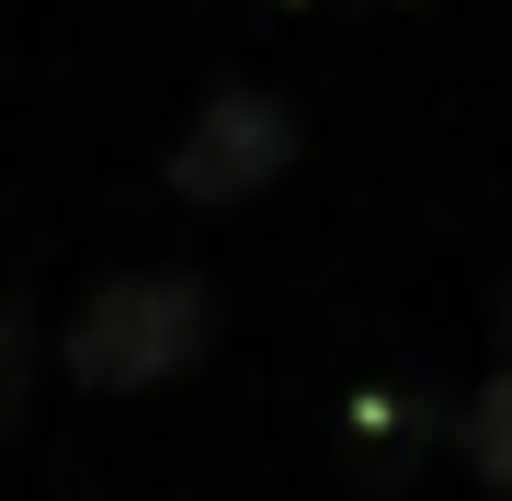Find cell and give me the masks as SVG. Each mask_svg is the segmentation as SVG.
I'll use <instances>...</instances> for the list:
<instances>
[{"label":"cell","instance_id":"4","mask_svg":"<svg viewBox=\"0 0 512 501\" xmlns=\"http://www.w3.org/2000/svg\"><path fill=\"white\" fill-rule=\"evenodd\" d=\"M23 376H35V331H23L12 308H0V410L23 399Z\"/></svg>","mask_w":512,"mask_h":501},{"label":"cell","instance_id":"5","mask_svg":"<svg viewBox=\"0 0 512 501\" xmlns=\"http://www.w3.org/2000/svg\"><path fill=\"white\" fill-rule=\"evenodd\" d=\"M501 342H512V297H501Z\"/></svg>","mask_w":512,"mask_h":501},{"label":"cell","instance_id":"2","mask_svg":"<svg viewBox=\"0 0 512 501\" xmlns=\"http://www.w3.org/2000/svg\"><path fill=\"white\" fill-rule=\"evenodd\" d=\"M285 160H296V103H274L262 80H228V92L194 103L183 149H171V194L183 205H251L285 183Z\"/></svg>","mask_w":512,"mask_h":501},{"label":"cell","instance_id":"1","mask_svg":"<svg viewBox=\"0 0 512 501\" xmlns=\"http://www.w3.org/2000/svg\"><path fill=\"white\" fill-rule=\"evenodd\" d=\"M205 342H217V297L194 274H114L69 319V376L103 399H137V388H171L183 365H205Z\"/></svg>","mask_w":512,"mask_h":501},{"label":"cell","instance_id":"3","mask_svg":"<svg viewBox=\"0 0 512 501\" xmlns=\"http://www.w3.org/2000/svg\"><path fill=\"white\" fill-rule=\"evenodd\" d=\"M467 467H478V490H490V501H512V365L467 399Z\"/></svg>","mask_w":512,"mask_h":501}]
</instances>
